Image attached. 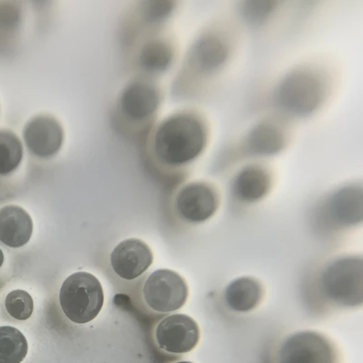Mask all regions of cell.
Listing matches in <instances>:
<instances>
[{"mask_svg":"<svg viewBox=\"0 0 363 363\" xmlns=\"http://www.w3.org/2000/svg\"><path fill=\"white\" fill-rule=\"evenodd\" d=\"M300 296L308 315L314 320L361 310L362 252H335L313 261L301 277Z\"/></svg>","mask_w":363,"mask_h":363,"instance_id":"obj_1","label":"cell"},{"mask_svg":"<svg viewBox=\"0 0 363 363\" xmlns=\"http://www.w3.org/2000/svg\"><path fill=\"white\" fill-rule=\"evenodd\" d=\"M242 30L233 17H219L203 26L188 48L174 77V96L194 99L206 95L235 60Z\"/></svg>","mask_w":363,"mask_h":363,"instance_id":"obj_2","label":"cell"},{"mask_svg":"<svg viewBox=\"0 0 363 363\" xmlns=\"http://www.w3.org/2000/svg\"><path fill=\"white\" fill-rule=\"evenodd\" d=\"M208 118L196 108H183L157 120L147 132L145 154L155 170L165 177L189 173L209 147Z\"/></svg>","mask_w":363,"mask_h":363,"instance_id":"obj_3","label":"cell"},{"mask_svg":"<svg viewBox=\"0 0 363 363\" xmlns=\"http://www.w3.org/2000/svg\"><path fill=\"white\" fill-rule=\"evenodd\" d=\"M337 77L323 60L303 61L281 74L269 95L272 113L295 123L315 118L335 95Z\"/></svg>","mask_w":363,"mask_h":363,"instance_id":"obj_4","label":"cell"},{"mask_svg":"<svg viewBox=\"0 0 363 363\" xmlns=\"http://www.w3.org/2000/svg\"><path fill=\"white\" fill-rule=\"evenodd\" d=\"M309 221L313 235L329 244L357 233L363 223L362 180L345 182L324 193L314 203Z\"/></svg>","mask_w":363,"mask_h":363,"instance_id":"obj_5","label":"cell"},{"mask_svg":"<svg viewBox=\"0 0 363 363\" xmlns=\"http://www.w3.org/2000/svg\"><path fill=\"white\" fill-rule=\"evenodd\" d=\"M293 123L274 113L264 116L247 129L216 159L217 171L248 162H265L289 148L294 138Z\"/></svg>","mask_w":363,"mask_h":363,"instance_id":"obj_6","label":"cell"},{"mask_svg":"<svg viewBox=\"0 0 363 363\" xmlns=\"http://www.w3.org/2000/svg\"><path fill=\"white\" fill-rule=\"evenodd\" d=\"M164 94L159 80L134 74L120 89L115 103V118L126 135L149 131L158 120Z\"/></svg>","mask_w":363,"mask_h":363,"instance_id":"obj_7","label":"cell"},{"mask_svg":"<svg viewBox=\"0 0 363 363\" xmlns=\"http://www.w3.org/2000/svg\"><path fill=\"white\" fill-rule=\"evenodd\" d=\"M338 342L317 330H296L278 335L269 343L262 363H343Z\"/></svg>","mask_w":363,"mask_h":363,"instance_id":"obj_8","label":"cell"},{"mask_svg":"<svg viewBox=\"0 0 363 363\" xmlns=\"http://www.w3.org/2000/svg\"><path fill=\"white\" fill-rule=\"evenodd\" d=\"M222 203L219 188L206 179L184 182L170 201L171 215L180 225L194 228L213 218Z\"/></svg>","mask_w":363,"mask_h":363,"instance_id":"obj_9","label":"cell"},{"mask_svg":"<svg viewBox=\"0 0 363 363\" xmlns=\"http://www.w3.org/2000/svg\"><path fill=\"white\" fill-rule=\"evenodd\" d=\"M104 301L105 294L102 284L90 272H74L65 280L60 288L61 310L74 323L92 322L101 312Z\"/></svg>","mask_w":363,"mask_h":363,"instance_id":"obj_10","label":"cell"},{"mask_svg":"<svg viewBox=\"0 0 363 363\" xmlns=\"http://www.w3.org/2000/svg\"><path fill=\"white\" fill-rule=\"evenodd\" d=\"M177 57V38L167 28H164L135 38L131 65L134 74L159 80L169 72Z\"/></svg>","mask_w":363,"mask_h":363,"instance_id":"obj_11","label":"cell"},{"mask_svg":"<svg viewBox=\"0 0 363 363\" xmlns=\"http://www.w3.org/2000/svg\"><path fill=\"white\" fill-rule=\"evenodd\" d=\"M189 286L180 274L170 269H158L149 274L143 284L145 306L155 314H169L186 306Z\"/></svg>","mask_w":363,"mask_h":363,"instance_id":"obj_12","label":"cell"},{"mask_svg":"<svg viewBox=\"0 0 363 363\" xmlns=\"http://www.w3.org/2000/svg\"><path fill=\"white\" fill-rule=\"evenodd\" d=\"M275 184L277 174L267 162H248L233 174L230 181V197L244 208L257 206L270 196Z\"/></svg>","mask_w":363,"mask_h":363,"instance_id":"obj_13","label":"cell"},{"mask_svg":"<svg viewBox=\"0 0 363 363\" xmlns=\"http://www.w3.org/2000/svg\"><path fill=\"white\" fill-rule=\"evenodd\" d=\"M66 138L60 120L50 113H40L26 123L22 130L23 145L35 160L50 161L57 157Z\"/></svg>","mask_w":363,"mask_h":363,"instance_id":"obj_14","label":"cell"},{"mask_svg":"<svg viewBox=\"0 0 363 363\" xmlns=\"http://www.w3.org/2000/svg\"><path fill=\"white\" fill-rule=\"evenodd\" d=\"M154 339L161 351L174 355L186 354L199 345L201 329L193 317L184 313L170 314L155 324Z\"/></svg>","mask_w":363,"mask_h":363,"instance_id":"obj_15","label":"cell"},{"mask_svg":"<svg viewBox=\"0 0 363 363\" xmlns=\"http://www.w3.org/2000/svg\"><path fill=\"white\" fill-rule=\"evenodd\" d=\"M267 287L254 275L236 277L223 287L219 295L222 310L231 316H244L255 312L264 303Z\"/></svg>","mask_w":363,"mask_h":363,"instance_id":"obj_16","label":"cell"},{"mask_svg":"<svg viewBox=\"0 0 363 363\" xmlns=\"http://www.w3.org/2000/svg\"><path fill=\"white\" fill-rule=\"evenodd\" d=\"M154 262V254L147 244L138 238L120 242L110 255L113 272L125 281L141 277Z\"/></svg>","mask_w":363,"mask_h":363,"instance_id":"obj_17","label":"cell"},{"mask_svg":"<svg viewBox=\"0 0 363 363\" xmlns=\"http://www.w3.org/2000/svg\"><path fill=\"white\" fill-rule=\"evenodd\" d=\"M181 2L174 0H145L135 3L128 17L129 28L138 35L167 28L176 16Z\"/></svg>","mask_w":363,"mask_h":363,"instance_id":"obj_18","label":"cell"},{"mask_svg":"<svg viewBox=\"0 0 363 363\" xmlns=\"http://www.w3.org/2000/svg\"><path fill=\"white\" fill-rule=\"evenodd\" d=\"M33 220L21 206L9 204L0 208V242L9 248L23 247L33 235Z\"/></svg>","mask_w":363,"mask_h":363,"instance_id":"obj_19","label":"cell"},{"mask_svg":"<svg viewBox=\"0 0 363 363\" xmlns=\"http://www.w3.org/2000/svg\"><path fill=\"white\" fill-rule=\"evenodd\" d=\"M284 3L277 0H245L235 6L233 18L240 27L260 31L267 28L283 11Z\"/></svg>","mask_w":363,"mask_h":363,"instance_id":"obj_20","label":"cell"},{"mask_svg":"<svg viewBox=\"0 0 363 363\" xmlns=\"http://www.w3.org/2000/svg\"><path fill=\"white\" fill-rule=\"evenodd\" d=\"M24 145L9 129L0 128V177L14 174L24 159Z\"/></svg>","mask_w":363,"mask_h":363,"instance_id":"obj_21","label":"cell"},{"mask_svg":"<svg viewBox=\"0 0 363 363\" xmlns=\"http://www.w3.org/2000/svg\"><path fill=\"white\" fill-rule=\"evenodd\" d=\"M28 352L25 335L12 326L0 327V363H21Z\"/></svg>","mask_w":363,"mask_h":363,"instance_id":"obj_22","label":"cell"},{"mask_svg":"<svg viewBox=\"0 0 363 363\" xmlns=\"http://www.w3.org/2000/svg\"><path fill=\"white\" fill-rule=\"evenodd\" d=\"M6 313L13 319L24 322L32 316L34 312V301L31 295L24 290L11 291L5 299Z\"/></svg>","mask_w":363,"mask_h":363,"instance_id":"obj_23","label":"cell"},{"mask_svg":"<svg viewBox=\"0 0 363 363\" xmlns=\"http://www.w3.org/2000/svg\"><path fill=\"white\" fill-rule=\"evenodd\" d=\"M5 256L4 252H3L2 249L0 248V268L2 267L3 264H4Z\"/></svg>","mask_w":363,"mask_h":363,"instance_id":"obj_24","label":"cell"},{"mask_svg":"<svg viewBox=\"0 0 363 363\" xmlns=\"http://www.w3.org/2000/svg\"><path fill=\"white\" fill-rule=\"evenodd\" d=\"M174 363H194V362H186V361H181V362H174Z\"/></svg>","mask_w":363,"mask_h":363,"instance_id":"obj_25","label":"cell"}]
</instances>
